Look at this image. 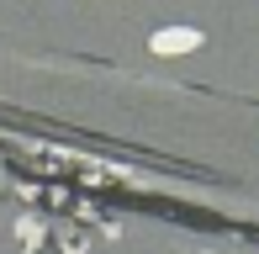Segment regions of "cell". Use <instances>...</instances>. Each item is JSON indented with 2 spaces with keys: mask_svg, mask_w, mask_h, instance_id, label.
Returning <instances> with one entry per match:
<instances>
[{
  "mask_svg": "<svg viewBox=\"0 0 259 254\" xmlns=\"http://www.w3.org/2000/svg\"><path fill=\"white\" fill-rule=\"evenodd\" d=\"M148 48L164 53V59H169V53H196V48H201V32H196V27H164V32H154Z\"/></svg>",
  "mask_w": 259,
  "mask_h": 254,
  "instance_id": "1",
  "label": "cell"
},
{
  "mask_svg": "<svg viewBox=\"0 0 259 254\" xmlns=\"http://www.w3.org/2000/svg\"><path fill=\"white\" fill-rule=\"evenodd\" d=\"M16 233H21V244H42V228H37V217H21V223H16Z\"/></svg>",
  "mask_w": 259,
  "mask_h": 254,
  "instance_id": "2",
  "label": "cell"
},
{
  "mask_svg": "<svg viewBox=\"0 0 259 254\" xmlns=\"http://www.w3.org/2000/svg\"><path fill=\"white\" fill-rule=\"evenodd\" d=\"M21 254H37V249H21Z\"/></svg>",
  "mask_w": 259,
  "mask_h": 254,
  "instance_id": "3",
  "label": "cell"
}]
</instances>
